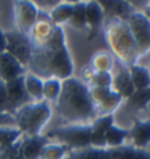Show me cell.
Returning a JSON list of instances; mask_svg holds the SVG:
<instances>
[{"label": "cell", "instance_id": "35", "mask_svg": "<svg viewBox=\"0 0 150 159\" xmlns=\"http://www.w3.org/2000/svg\"><path fill=\"white\" fill-rule=\"evenodd\" d=\"M6 51V37H4V31L0 29V53Z\"/></svg>", "mask_w": 150, "mask_h": 159}, {"label": "cell", "instance_id": "15", "mask_svg": "<svg viewBox=\"0 0 150 159\" xmlns=\"http://www.w3.org/2000/svg\"><path fill=\"white\" fill-rule=\"evenodd\" d=\"M85 15H86V26L90 30L89 39H93L97 35V31L102 25V22H103L105 12L98 2H89L85 6Z\"/></svg>", "mask_w": 150, "mask_h": 159}, {"label": "cell", "instance_id": "4", "mask_svg": "<svg viewBox=\"0 0 150 159\" xmlns=\"http://www.w3.org/2000/svg\"><path fill=\"white\" fill-rule=\"evenodd\" d=\"M16 127L23 135H40L51 117V108L46 101H31L14 113Z\"/></svg>", "mask_w": 150, "mask_h": 159}, {"label": "cell", "instance_id": "1", "mask_svg": "<svg viewBox=\"0 0 150 159\" xmlns=\"http://www.w3.org/2000/svg\"><path fill=\"white\" fill-rule=\"evenodd\" d=\"M30 73L43 81L58 78L63 81L73 77V61L66 47L65 34L60 26H55L54 34L44 45L34 46L28 61Z\"/></svg>", "mask_w": 150, "mask_h": 159}, {"label": "cell", "instance_id": "26", "mask_svg": "<svg viewBox=\"0 0 150 159\" xmlns=\"http://www.w3.org/2000/svg\"><path fill=\"white\" fill-rule=\"evenodd\" d=\"M122 100H123V98L111 89V92L103 98V101H102L99 105L95 107V111H98L99 116H102V115H110L119 107Z\"/></svg>", "mask_w": 150, "mask_h": 159}, {"label": "cell", "instance_id": "16", "mask_svg": "<svg viewBox=\"0 0 150 159\" xmlns=\"http://www.w3.org/2000/svg\"><path fill=\"white\" fill-rule=\"evenodd\" d=\"M127 139H131L133 147L138 150H146L150 140V124L149 120H138L135 119L134 127L127 134Z\"/></svg>", "mask_w": 150, "mask_h": 159}, {"label": "cell", "instance_id": "13", "mask_svg": "<svg viewBox=\"0 0 150 159\" xmlns=\"http://www.w3.org/2000/svg\"><path fill=\"white\" fill-rule=\"evenodd\" d=\"M26 74V67L20 65L12 55L7 51L0 53V80L3 82H8L11 80Z\"/></svg>", "mask_w": 150, "mask_h": 159}, {"label": "cell", "instance_id": "19", "mask_svg": "<svg viewBox=\"0 0 150 159\" xmlns=\"http://www.w3.org/2000/svg\"><path fill=\"white\" fill-rule=\"evenodd\" d=\"M74 4H75V2H67V3L59 2L52 10L48 11V15L55 26H60L63 23H69L70 16L74 10Z\"/></svg>", "mask_w": 150, "mask_h": 159}, {"label": "cell", "instance_id": "22", "mask_svg": "<svg viewBox=\"0 0 150 159\" xmlns=\"http://www.w3.org/2000/svg\"><path fill=\"white\" fill-rule=\"evenodd\" d=\"M127 134H129V131L113 124L106 131V135H105L106 148H113V147L122 146L126 139H127Z\"/></svg>", "mask_w": 150, "mask_h": 159}, {"label": "cell", "instance_id": "29", "mask_svg": "<svg viewBox=\"0 0 150 159\" xmlns=\"http://www.w3.org/2000/svg\"><path fill=\"white\" fill-rule=\"evenodd\" d=\"M18 127H0V147H7L16 143L22 138Z\"/></svg>", "mask_w": 150, "mask_h": 159}, {"label": "cell", "instance_id": "11", "mask_svg": "<svg viewBox=\"0 0 150 159\" xmlns=\"http://www.w3.org/2000/svg\"><path fill=\"white\" fill-rule=\"evenodd\" d=\"M114 124V116L113 113L110 115H102L97 116L91 121V134H90V146L95 148H106L105 143V135L110 127Z\"/></svg>", "mask_w": 150, "mask_h": 159}, {"label": "cell", "instance_id": "34", "mask_svg": "<svg viewBox=\"0 0 150 159\" xmlns=\"http://www.w3.org/2000/svg\"><path fill=\"white\" fill-rule=\"evenodd\" d=\"M131 159H150V158H149L148 150H138V148H135Z\"/></svg>", "mask_w": 150, "mask_h": 159}, {"label": "cell", "instance_id": "12", "mask_svg": "<svg viewBox=\"0 0 150 159\" xmlns=\"http://www.w3.org/2000/svg\"><path fill=\"white\" fill-rule=\"evenodd\" d=\"M50 140L44 135H22L19 143V154L22 159H39L42 147Z\"/></svg>", "mask_w": 150, "mask_h": 159}, {"label": "cell", "instance_id": "24", "mask_svg": "<svg viewBox=\"0 0 150 159\" xmlns=\"http://www.w3.org/2000/svg\"><path fill=\"white\" fill-rule=\"evenodd\" d=\"M69 151H70V148L65 144H59V143H46L40 150L39 159H63Z\"/></svg>", "mask_w": 150, "mask_h": 159}, {"label": "cell", "instance_id": "32", "mask_svg": "<svg viewBox=\"0 0 150 159\" xmlns=\"http://www.w3.org/2000/svg\"><path fill=\"white\" fill-rule=\"evenodd\" d=\"M0 127H16L14 115L7 112H0Z\"/></svg>", "mask_w": 150, "mask_h": 159}, {"label": "cell", "instance_id": "10", "mask_svg": "<svg viewBox=\"0 0 150 159\" xmlns=\"http://www.w3.org/2000/svg\"><path fill=\"white\" fill-rule=\"evenodd\" d=\"M54 30H55V25L52 23V20H51L48 12H44V11L39 10L36 22H35L34 27L31 29L30 34H28V38L31 41L32 47L44 45V43L52 37Z\"/></svg>", "mask_w": 150, "mask_h": 159}, {"label": "cell", "instance_id": "17", "mask_svg": "<svg viewBox=\"0 0 150 159\" xmlns=\"http://www.w3.org/2000/svg\"><path fill=\"white\" fill-rule=\"evenodd\" d=\"M105 12V16L107 18H119L125 19L129 14L133 12V7L130 3L126 2H98Z\"/></svg>", "mask_w": 150, "mask_h": 159}, {"label": "cell", "instance_id": "20", "mask_svg": "<svg viewBox=\"0 0 150 159\" xmlns=\"http://www.w3.org/2000/svg\"><path fill=\"white\" fill-rule=\"evenodd\" d=\"M113 65H114V61H113L111 53H109L106 50H101V51H97L91 57L89 66L94 71H111Z\"/></svg>", "mask_w": 150, "mask_h": 159}, {"label": "cell", "instance_id": "6", "mask_svg": "<svg viewBox=\"0 0 150 159\" xmlns=\"http://www.w3.org/2000/svg\"><path fill=\"white\" fill-rule=\"evenodd\" d=\"M123 20L134 39L140 57L146 55L150 46V26L148 15L144 12H138V11H133Z\"/></svg>", "mask_w": 150, "mask_h": 159}, {"label": "cell", "instance_id": "14", "mask_svg": "<svg viewBox=\"0 0 150 159\" xmlns=\"http://www.w3.org/2000/svg\"><path fill=\"white\" fill-rule=\"evenodd\" d=\"M110 88L115 93L119 94L122 98H129L134 93L135 89H134V86L131 84V78H130L127 66L119 63V69H118L115 75H113V81H111V86Z\"/></svg>", "mask_w": 150, "mask_h": 159}, {"label": "cell", "instance_id": "3", "mask_svg": "<svg viewBox=\"0 0 150 159\" xmlns=\"http://www.w3.org/2000/svg\"><path fill=\"white\" fill-rule=\"evenodd\" d=\"M105 39L110 50L118 58V62L125 66L135 65L140 57L134 39L123 19L107 18L105 23Z\"/></svg>", "mask_w": 150, "mask_h": 159}, {"label": "cell", "instance_id": "18", "mask_svg": "<svg viewBox=\"0 0 150 159\" xmlns=\"http://www.w3.org/2000/svg\"><path fill=\"white\" fill-rule=\"evenodd\" d=\"M129 73L131 78V84L135 90L149 89L150 86V73L148 66L142 65H131L129 66Z\"/></svg>", "mask_w": 150, "mask_h": 159}, {"label": "cell", "instance_id": "36", "mask_svg": "<svg viewBox=\"0 0 150 159\" xmlns=\"http://www.w3.org/2000/svg\"><path fill=\"white\" fill-rule=\"evenodd\" d=\"M0 148H2V147H0Z\"/></svg>", "mask_w": 150, "mask_h": 159}, {"label": "cell", "instance_id": "5", "mask_svg": "<svg viewBox=\"0 0 150 159\" xmlns=\"http://www.w3.org/2000/svg\"><path fill=\"white\" fill-rule=\"evenodd\" d=\"M90 124H69L65 127L48 131L44 136L51 140H56L59 144H65L69 148H85L90 146Z\"/></svg>", "mask_w": 150, "mask_h": 159}, {"label": "cell", "instance_id": "28", "mask_svg": "<svg viewBox=\"0 0 150 159\" xmlns=\"http://www.w3.org/2000/svg\"><path fill=\"white\" fill-rule=\"evenodd\" d=\"M85 6L86 3L85 2H77L74 4V10H73V14L70 16V20L69 23L73 27L78 30H85L87 29L86 26V15H85Z\"/></svg>", "mask_w": 150, "mask_h": 159}, {"label": "cell", "instance_id": "30", "mask_svg": "<svg viewBox=\"0 0 150 159\" xmlns=\"http://www.w3.org/2000/svg\"><path fill=\"white\" fill-rule=\"evenodd\" d=\"M134 151H135V148L133 146H125V144L113 147V148H105L106 159H131Z\"/></svg>", "mask_w": 150, "mask_h": 159}, {"label": "cell", "instance_id": "31", "mask_svg": "<svg viewBox=\"0 0 150 159\" xmlns=\"http://www.w3.org/2000/svg\"><path fill=\"white\" fill-rule=\"evenodd\" d=\"M111 71H95L87 86H111Z\"/></svg>", "mask_w": 150, "mask_h": 159}, {"label": "cell", "instance_id": "27", "mask_svg": "<svg viewBox=\"0 0 150 159\" xmlns=\"http://www.w3.org/2000/svg\"><path fill=\"white\" fill-rule=\"evenodd\" d=\"M150 92L149 89H142V90H134V93L127 98V105L131 107L134 111H145L148 109V102H149Z\"/></svg>", "mask_w": 150, "mask_h": 159}, {"label": "cell", "instance_id": "33", "mask_svg": "<svg viewBox=\"0 0 150 159\" xmlns=\"http://www.w3.org/2000/svg\"><path fill=\"white\" fill-rule=\"evenodd\" d=\"M0 112H7L8 113V108H7V92H6V82L0 80Z\"/></svg>", "mask_w": 150, "mask_h": 159}, {"label": "cell", "instance_id": "21", "mask_svg": "<svg viewBox=\"0 0 150 159\" xmlns=\"http://www.w3.org/2000/svg\"><path fill=\"white\" fill-rule=\"evenodd\" d=\"M63 159H106L105 148H95V147H85V148L70 150Z\"/></svg>", "mask_w": 150, "mask_h": 159}, {"label": "cell", "instance_id": "23", "mask_svg": "<svg viewBox=\"0 0 150 159\" xmlns=\"http://www.w3.org/2000/svg\"><path fill=\"white\" fill-rule=\"evenodd\" d=\"M42 85L43 81L36 75H34L32 73H26L24 74V86L26 90L28 93V96L31 100L34 101H42Z\"/></svg>", "mask_w": 150, "mask_h": 159}, {"label": "cell", "instance_id": "9", "mask_svg": "<svg viewBox=\"0 0 150 159\" xmlns=\"http://www.w3.org/2000/svg\"><path fill=\"white\" fill-rule=\"evenodd\" d=\"M39 14V8L32 2H15L14 16L18 26V31L26 35L30 34Z\"/></svg>", "mask_w": 150, "mask_h": 159}, {"label": "cell", "instance_id": "25", "mask_svg": "<svg viewBox=\"0 0 150 159\" xmlns=\"http://www.w3.org/2000/svg\"><path fill=\"white\" fill-rule=\"evenodd\" d=\"M62 90V81L58 78H47L43 80L42 85V96L48 101H56Z\"/></svg>", "mask_w": 150, "mask_h": 159}, {"label": "cell", "instance_id": "2", "mask_svg": "<svg viewBox=\"0 0 150 159\" xmlns=\"http://www.w3.org/2000/svg\"><path fill=\"white\" fill-rule=\"evenodd\" d=\"M56 109L60 119L70 124H89V121L97 117V111L90 100L87 85L75 77L62 81Z\"/></svg>", "mask_w": 150, "mask_h": 159}, {"label": "cell", "instance_id": "8", "mask_svg": "<svg viewBox=\"0 0 150 159\" xmlns=\"http://www.w3.org/2000/svg\"><path fill=\"white\" fill-rule=\"evenodd\" d=\"M6 92H7V108H8V113L11 115H14L24 104L31 102V98L24 86V74L6 82Z\"/></svg>", "mask_w": 150, "mask_h": 159}, {"label": "cell", "instance_id": "7", "mask_svg": "<svg viewBox=\"0 0 150 159\" xmlns=\"http://www.w3.org/2000/svg\"><path fill=\"white\" fill-rule=\"evenodd\" d=\"M6 37V51L11 54L16 61L27 67L32 53V45L28 35L19 33V31H7Z\"/></svg>", "mask_w": 150, "mask_h": 159}]
</instances>
